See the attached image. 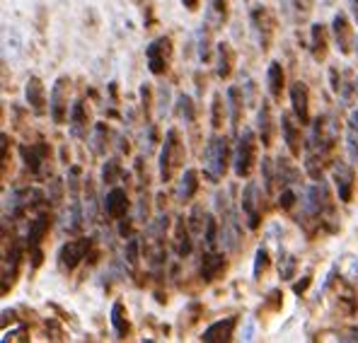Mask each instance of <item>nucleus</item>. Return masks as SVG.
<instances>
[{
	"instance_id": "72a5a7b5",
	"label": "nucleus",
	"mask_w": 358,
	"mask_h": 343,
	"mask_svg": "<svg viewBox=\"0 0 358 343\" xmlns=\"http://www.w3.org/2000/svg\"><path fill=\"white\" fill-rule=\"evenodd\" d=\"M281 307H283V293L281 290H271V293L266 295V300H264V312H281Z\"/></svg>"
},
{
	"instance_id": "412c9836",
	"label": "nucleus",
	"mask_w": 358,
	"mask_h": 343,
	"mask_svg": "<svg viewBox=\"0 0 358 343\" xmlns=\"http://www.w3.org/2000/svg\"><path fill=\"white\" fill-rule=\"evenodd\" d=\"M225 271H228V258L223 254L208 251V254L201 256V276L206 283H213V281H218V278H223Z\"/></svg>"
},
{
	"instance_id": "de8ad7c7",
	"label": "nucleus",
	"mask_w": 358,
	"mask_h": 343,
	"mask_svg": "<svg viewBox=\"0 0 358 343\" xmlns=\"http://www.w3.org/2000/svg\"><path fill=\"white\" fill-rule=\"evenodd\" d=\"M356 54H358V44H356Z\"/></svg>"
},
{
	"instance_id": "79ce46f5",
	"label": "nucleus",
	"mask_w": 358,
	"mask_h": 343,
	"mask_svg": "<svg viewBox=\"0 0 358 343\" xmlns=\"http://www.w3.org/2000/svg\"><path fill=\"white\" fill-rule=\"evenodd\" d=\"M349 129L354 131V133H358V109L351 112V116H349Z\"/></svg>"
},
{
	"instance_id": "6e6552de",
	"label": "nucleus",
	"mask_w": 358,
	"mask_h": 343,
	"mask_svg": "<svg viewBox=\"0 0 358 343\" xmlns=\"http://www.w3.org/2000/svg\"><path fill=\"white\" fill-rule=\"evenodd\" d=\"M90 249H92L90 237H78V240L66 242L59 249V268L63 273H73L83 263V258L90 254Z\"/></svg>"
},
{
	"instance_id": "b1692460",
	"label": "nucleus",
	"mask_w": 358,
	"mask_h": 343,
	"mask_svg": "<svg viewBox=\"0 0 358 343\" xmlns=\"http://www.w3.org/2000/svg\"><path fill=\"white\" fill-rule=\"evenodd\" d=\"M199 172L194 170V167H189V170H184V174L179 177V184H177V198L182 200V203H189L194 196L199 194Z\"/></svg>"
},
{
	"instance_id": "a211bd4d",
	"label": "nucleus",
	"mask_w": 358,
	"mask_h": 343,
	"mask_svg": "<svg viewBox=\"0 0 358 343\" xmlns=\"http://www.w3.org/2000/svg\"><path fill=\"white\" fill-rule=\"evenodd\" d=\"M329 36H331V29H327V24H313V29H310V54H313L315 63L327 61Z\"/></svg>"
},
{
	"instance_id": "39448f33",
	"label": "nucleus",
	"mask_w": 358,
	"mask_h": 343,
	"mask_svg": "<svg viewBox=\"0 0 358 343\" xmlns=\"http://www.w3.org/2000/svg\"><path fill=\"white\" fill-rule=\"evenodd\" d=\"M172 61H175V41H172V36L162 34L145 46V63H148V71L155 78L167 75L172 68Z\"/></svg>"
},
{
	"instance_id": "4468645a",
	"label": "nucleus",
	"mask_w": 358,
	"mask_h": 343,
	"mask_svg": "<svg viewBox=\"0 0 358 343\" xmlns=\"http://www.w3.org/2000/svg\"><path fill=\"white\" fill-rule=\"evenodd\" d=\"M235 66H238V54H235L233 44L230 41L215 44V73H218L220 80H230V75L235 73Z\"/></svg>"
},
{
	"instance_id": "dca6fc26",
	"label": "nucleus",
	"mask_w": 358,
	"mask_h": 343,
	"mask_svg": "<svg viewBox=\"0 0 358 343\" xmlns=\"http://www.w3.org/2000/svg\"><path fill=\"white\" fill-rule=\"evenodd\" d=\"M109 319H112V329H114V336H117L119 341H129L134 339V321H131L129 316V309H126V305L117 300V302L112 305V314H109Z\"/></svg>"
},
{
	"instance_id": "a878e982",
	"label": "nucleus",
	"mask_w": 358,
	"mask_h": 343,
	"mask_svg": "<svg viewBox=\"0 0 358 343\" xmlns=\"http://www.w3.org/2000/svg\"><path fill=\"white\" fill-rule=\"evenodd\" d=\"M230 20V0H210L206 10V22L213 29H223Z\"/></svg>"
},
{
	"instance_id": "58836bf2",
	"label": "nucleus",
	"mask_w": 358,
	"mask_h": 343,
	"mask_svg": "<svg viewBox=\"0 0 358 343\" xmlns=\"http://www.w3.org/2000/svg\"><path fill=\"white\" fill-rule=\"evenodd\" d=\"M310 283H313V273L303 276V281H298L296 286H293V293H296V295H305V290L310 288Z\"/></svg>"
},
{
	"instance_id": "ea45409f",
	"label": "nucleus",
	"mask_w": 358,
	"mask_h": 343,
	"mask_svg": "<svg viewBox=\"0 0 358 343\" xmlns=\"http://www.w3.org/2000/svg\"><path fill=\"white\" fill-rule=\"evenodd\" d=\"M339 341H358V329H349V331H341Z\"/></svg>"
},
{
	"instance_id": "0eeeda50",
	"label": "nucleus",
	"mask_w": 358,
	"mask_h": 343,
	"mask_svg": "<svg viewBox=\"0 0 358 343\" xmlns=\"http://www.w3.org/2000/svg\"><path fill=\"white\" fill-rule=\"evenodd\" d=\"M264 191L257 182H250L242 191V210H245V218L250 230L262 228V218H264Z\"/></svg>"
},
{
	"instance_id": "e433bc0d",
	"label": "nucleus",
	"mask_w": 358,
	"mask_h": 343,
	"mask_svg": "<svg viewBox=\"0 0 358 343\" xmlns=\"http://www.w3.org/2000/svg\"><path fill=\"white\" fill-rule=\"evenodd\" d=\"M3 179H8V167H10V136L8 133H3Z\"/></svg>"
},
{
	"instance_id": "393cba45",
	"label": "nucleus",
	"mask_w": 358,
	"mask_h": 343,
	"mask_svg": "<svg viewBox=\"0 0 358 343\" xmlns=\"http://www.w3.org/2000/svg\"><path fill=\"white\" fill-rule=\"evenodd\" d=\"M49 230H51V215L49 213H39L29 223V232H27V247H29V249L41 247L44 237L49 235Z\"/></svg>"
},
{
	"instance_id": "c03bdc74",
	"label": "nucleus",
	"mask_w": 358,
	"mask_h": 343,
	"mask_svg": "<svg viewBox=\"0 0 358 343\" xmlns=\"http://www.w3.org/2000/svg\"><path fill=\"white\" fill-rule=\"evenodd\" d=\"M119 232H121V235H131V223H121Z\"/></svg>"
},
{
	"instance_id": "cd10ccee",
	"label": "nucleus",
	"mask_w": 358,
	"mask_h": 343,
	"mask_svg": "<svg viewBox=\"0 0 358 343\" xmlns=\"http://www.w3.org/2000/svg\"><path fill=\"white\" fill-rule=\"evenodd\" d=\"M213 27L206 22L201 24V29L196 31V51H199V58H201L203 63L210 61V56H213V51H210V39H213Z\"/></svg>"
},
{
	"instance_id": "f704fd0d",
	"label": "nucleus",
	"mask_w": 358,
	"mask_h": 343,
	"mask_svg": "<svg viewBox=\"0 0 358 343\" xmlns=\"http://www.w3.org/2000/svg\"><path fill=\"white\" fill-rule=\"evenodd\" d=\"M296 200H298L296 191H293V189H288V187H283L281 189V196H278V208H281V210H291L293 205H296Z\"/></svg>"
},
{
	"instance_id": "1a4fd4ad",
	"label": "nucleus",
	"mask_w": 358,
	"mask_h": 343,
	"mask_svg": "<svg viewBox=\"0 0 358 343\" xmlns=\"http://www.w3.org/2000/svg\"><path fill=\"white\" fill-rule=\"evenodd\" d=\"M331 39H334L341 56H351L356 41H354V24L346 17V13H336L334 20H331Z\"/></svg>"
},
{
	"instance_id": "473e14b6",
	"label": "nucleus",
	"mask_w": 358,
	"mask_h": 343,
	"mask_svg": "<svg viewBox=\"0 0 358 343\" xmlns=\"http://www.w3.org/2000/svg\"><path fill=\"white\" fill-rule=\"evenodd\" d=\"M177 104H179V116H182L187 124H194V121H196V107H194L192 97H189V94H179Z\"/></svg>"
},
{
	"instance_id": "4be33fe9",
	"label": "nucleus",
	"mask_w": 358,
	"mask_h": 343,
	"mask_svg": "<svg viewBox=\"0 0 358 343\" xmlns=\"http://www.w3.org/2000/svg\"><path fill=\"white\" fill-rule=\"evenodd\" d=\"M68 126H71V133L76 136V138H87V131H90V109H87V102L78 99V102L73 104Z\"/></svg>"
},
{
	"instance_id": "37998d69",
	"label": "nucleus",
	"mask_w": 358,
	"mask_h": 343,
	"mask_svg": "<svg viewBox=\"0 0 358 343\" xmlns=\"http://www.w3.org/2000/svg\"><path fill=\"white\" fill-rule=\"evenodd\" d=\"M349 8H351V15H354V20L358 24V0H349Z\"/></svg>"
},
{
	"instance_id": "20e7f679",
	"label": "nucleus",
	"mask_w": 358,
	"mask_h": 343,
	"mask_svg": "<svg viewBox=\"0 0 358 343\" xmlns=\"http://www.w3.org/2000/svg\"><path fill=\"white\" fill-rule=\"evenodd\" d=\"M184 157H187V150H184V140L179 136L177 129H170L165 136V143H162L160 150V179L162 182H172L179 167L184 165Z\"/></svg>"
},
{
	"instance_id": "f03ea898",
	"label": "nucleus",
	"mask_w": 358,
	"mask_h": 343,
	"mask_svg": "<svg viewBox=\"0 0 358 343\" xmlns=\"http://www.w3.org/2000/svg\"><path fill=\"white\" fill-rule=\"evenodd\" d=\"M259 143L257 133L252 129H242L238 136V145L233 150V170L238 179H250L257 170V160H259Z\"/></svg>"
},
{
	"instance_id": "2f4dec72",
	"label": "nucleus",
	"mask_w": 358,
	"mask_h": 343,
	"mask_svg": "<svg viewBox=\"0 0 358 343\" xmlns=\"http://www.w3.org/2000/svg\"><path fill=\"white\" fill-rule=\"evenodd\" d=\"M298 271V258L293 254H283V258H278V273H281L283 281H293Z\"/></svg>"
},
{
	"instance_id": "423d86ee",
	"label": "nucleus",
	"mask_w": 358,
	"mask_h": 343,
	"mask_svg": "<svg viewBox=\"0 0 358 343\" xmlns=\"http://www.w3.org/2000/svg\"><path fill=\"white\" fill-rule=\"evenodd\" d=\"M71 78L68 75H61L56 78L54 87H51V94H49V114L54 119V124L59 126H66L68 119H71Z\"/></svg>"
},
{
	"instance_id": "c85d7f7f",
	"label": "nucleus",
	"mask_w": 358,
	"mask_h": 343,
	"mask_svg": "<svg viewBox=\"0 0 358 343\" xmlns=\"http://www.w3.org/2000/svg\"><path fill=\"white\" fill-rule=\"evenodd\" d=\"M22 157L31 172H39L41 162L46 160V147L44 145H22Z\"/></svg>"
},
{
	"instance_id": "9d476101",
	"label": "nucleus",
	"mask_w": 358,
	"mask_h": 343,
	"mask_svg": "<svg viewBox=\"0 0 358 343\" xmlns=\"http://www.w3.org/2000/svg\"><path fill=\"white\" fill-rule=\"evenodd\" d=\"M331 177H334V187H336V196L344 203H351L356 194V172L351 165L346 162H336L334 170H331Z\"/></svg>"
},
{
	"instance_id": "2eb2a0df",
	"label": "nucleus",
	"mask_w": 358,
	"mask_h": 343,
	"mask_svg": "<svg viewBox=\"0 0 358 343\" xmlns=\"http://www.w3.org/2000/svg\"><path fill=\"white\" fill-rule=\"evenodd\" d=\"M24 97H27L29 109L36 116H44L49 112V97H46V87L41 82V78L31 75L27 80V87H24Z\"/></svg>"
},
{
	"instance_id": "7c9ffc66",
	"label": "nucleus",
	"mask_w": 358,
	"mask_h": 343,
	"mask_svg": "<svg viewBox=\"0 0 358 343\" xmlns=\"http://www.w3.org/2000/svg\"><path fill=\"white\" fill-rule=\"evenodd\" d=\"M268 268H271V254H268L266 247H259L255 254V278L257 281H262V278L266 276Z\"/></svg>"
},
{
	"instance_id": "9b49d317",
	"label": "nucleus",
	"mask_w": 358,
	"mask_h": 343,
	"mask_svg": "<svg viewBox=\"0 0 358 343\" xmlns=\"http://www.w3.org/2000/svg\"><path fill=\"white\" fill-rule=\"evenodd\" d=\"M238 324H240V316H225V319L213 321L208 329H203L201 341L203 343H228V341H233Z\"/></svg>"
},
{
	"instance_id": "a19ab883",
	"label": "nucleus",
	"mask_w": 358,
	"mask_h": 343,
	"mask_svg": "<svg viewBox=\"0 0 358 343\" xmlns=\"http://www.w3.org/2000/svg\"><path fill=\"white\" fill-rule=\"evenodd\" d=\"M182 5L189 10V13H196V10L201 8V0H182Z\"/></svg>"
},
{
	"instance_id": "bb28decb",
	"label": "nucleus",
	"mask_w": 358,
	"mask_h": 343,
	"mask_svg": "<svg viewBox=\"0 0 358 343\" xmlns=\"http://www.w3.org/2000/svg\"><path fill=\"white\" fill-rule=\"evenodd\" d=\"M228 109H230V121H233V129L240 131L242 116H245V94H242V87L233 85L228 89Z\"/></svg>"
},
{
	"instance_id": "f3484780",
	"label": "nucleus",
	"mask_w": 358,
	"mask_h": 343,
	"mask_svg": "<svg viewBox=\"0 0 358 343\" xmlns=\"http://www.w3.org/2000/svg\"><path fill=\"white\" fill-rule=\"evenodd\" d=\"M257 133H259V140L264 147L273 145V138H276V119H273L271 104L266 99H262L259 114H257Z\"/></svg>"
},
{
	"instance_id": "a18cd8bd",
	"label": "nucleus",
	"mask_w": 358,
	"mask_h": 343,
	"mask_svg": "<svg viewBox=\"0 0 358 343\" xmlns=\"http://www.w3.org/2000/svg\"><path fill=\"white\" fill-rule=\"evenodd\" d=\"M131 3H134V5H138V8H143V5H145V0H131Z\"/></svg>"
},
{
	"instance_id": "ddd939ff",
	"label": "nucleus",
	"mask_w": 358,
	"mask_h": 343,
	"mask_svg": "<svg viewBox=\"0 0 358 343\" xmlns=\"http://www.w3.org/2000/svg\"><path fill=\"white\" fill-rule=\"evenodd\" d=\"M300 129H303V124H300L298 119H293L291 114H281V133H283V143L288 145V152H291L293 157H300V152H303V133H300Z\"/></svg>"
},
{
	"instance_id": "f8f14e48",
	"label": "nucleus",
	"mask_w": 358,
	"mask_h": 343,
	"mask_svg": "<svg viewBox=\"0 0 358 343\" xmlns=\"http://www.w3.org/2000/svg\"><path fill=\"white\" fill-rule=\"evenodd\" d=\"M288 94H291L293 116H296V119L303 126H308L310 124V89H308V85H305L303 80L291 82V89H288Z\"/></svg>"
},
{
	"instance_id": "6ab92c4d",
	"label": "nucleus",
	"mask_w": 358,
	"mask_h": 343,
	"mask_svg": "<svg viewBox=\"0 0 358 343\" xmlns=\"http://www.w3.org/2000/svg\"><path fill=\"white\" fill-rule=\"evenodd\" d=\"M129 208H131V200H129V196H126L124 189H119V187H114L112 191L107 194V198H104V213H107L112 220L126 218Z\"/></svg>"
},
{
	"instance_id": "c9c22d12",
	"label": "nucleus",
	"mask_w": 358,
	"mask_h": 343,
	"mask_svg": "<svg viewBox=\"0 0 358 343\" xmlns=\"http://www.w3.org/2000/svg\"><path fill=\"white\" fill-rule=\"evenodd\" d=\"M3 341H5V343H8V341H31L29 329H27V326H22V329H13V331L5 329Z\"/></svg>"
},
{
	"instance_id": "4c0bfd02",
	"label": "nucleus",
	"mask_w": 358,
	"mask_h": 343,
	"mask_svg": "<svg viewBox=\"0 0 358 343\" xmlns=\"http://www.w3.org/2000/svg\"><path fill=\"white\" fill-rule=\"evenodd\" d=\"M49 331L54 334V336H51L54 341H63V339H66V331H63L54 319H49V324H46V334H49Z\"/></svg>"
},
{
	"instance_id": "c756f323",
	"label": "nucleus",
	"mask_w": 358,
	"mask_h": 343,
	"mask_svg": "<svg viewBox=\"0 0 358 343\" xmlns=\"http://www.w3.org/2000/svg\"><path fill=\"white\" fill-rule=\"evenodd\" d=\"M228 102V99H225ZM223 102V94L215 92L213 94V104H210V124H213V131L223 129V121H225V112H228V104Z\"/></svg>"
},
{
	"instance_id": "5701e85b",
	"label": "nucleus",
	"mask_w": 358,
	"mask_h": 343,
	"mask_svg": "<svg viewBox=\"0 0 358 343\" xmlns=\"http://www.w3.org/2000/svg\"><path fill=\"white\" fill-rule=\"evenodd\" d=\"M266 87L273 102H281L283 92H286V71H283L281 61H271L266 71Z\"/></svg>"
},
{
	"instance_id": "49530a36",
	"label": "nucleus",
	"mask_w": 358,
	"mask_h": 343,
	"mask_svg": "<svg viewBox=\"0 0 358 343\" xmlns=\"http://www.w3.org/2000/svg\"><path fill=\"white\" fill-rule=\"evenodd\" d=\"M334 0H320V5H331Z\"/></svg>"
},
{
	"instance_id": "aec40b11",
	"label": "nucleus",
	"mask_w": 358,
	"mask_h": 343,
	"mask_svg": "<svg viewBox=\"0 0 358 343\" xmlns=\"http://www.w3.org/2000/svg\"><path fill=\"white\" fill-rule=\"evenodd\" d=\"M281 8L293 24H305L313 17L315 0H281Z\"/></svg>"
},
{
	"instance_id": "f257e3e1",
	"label": "nucleus",
	"mask_w": 358,
	"mask_h": 343,
	"mask_svg": "<svg viewBox=\"0 0 358 343\" xmlns=\"http://www.w3.org/2000/svg\"><path fill=\"white\" fill-rule=\"evenodd\" d=\"M233 162V150L225 136H213L203 150V177L210 184H220L228 174V167Z\"/></svg>"
},
{
	"instance_id": "7ed1b4c3",
	"label": "nucleus",
	"mask_w": 358,
	"mask_h": 343,
	"mask_svg": "<svg viewBox=\"0 0 358 343\" xmlns=\"http://www.w3.org/2000/svg\"><path fill=\"white\" fill-rule=\"evenodd\" d=\"M250 24H252V36H255L259 51L262 54H268L278 31V20L273 15V10L266 8V5H255L250 10Z\"/></svg>"
}]
</instances>
